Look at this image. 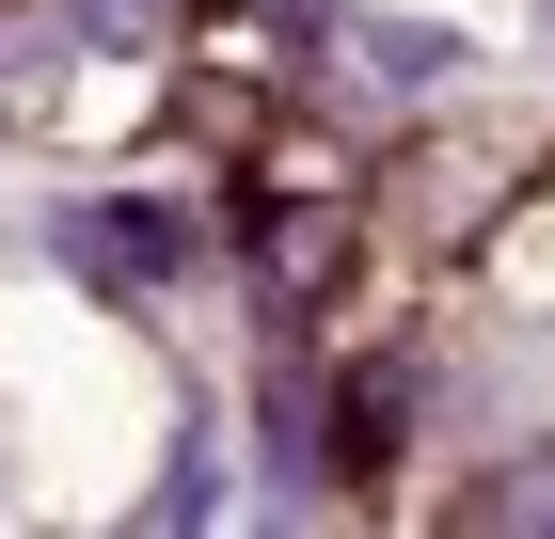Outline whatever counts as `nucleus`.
<instances>
[{"mask_svg": "<svg viewBox=\"0 0 555 539\" xmlns=\"http://www.w3.org/2000/svg\"><path fill=\"white\" fill-rule=\"evenodd\" d=\"M444 539H555V460H508V476H476Z\"/></svg>", "mask_w": 555, "mask_h": 539, "instance_id": "nucleus-1", "label": "nucleus"}, {"mask_svg": "<svg viewBox=\"0 0 555 539\" xmlns=\"http://www.w3.org/2000/svg\"><path fill=\"white\" fill-rule=\"evenodd\" d=\"M80 254H95V270H112V286H159V254H175V222H159V207H95V222H80Z\"/></svg>", "mask_w": 555, "mask_h": 539, "instance_id": "nucleus-2", "label": "nucleus"}]
</instances>
